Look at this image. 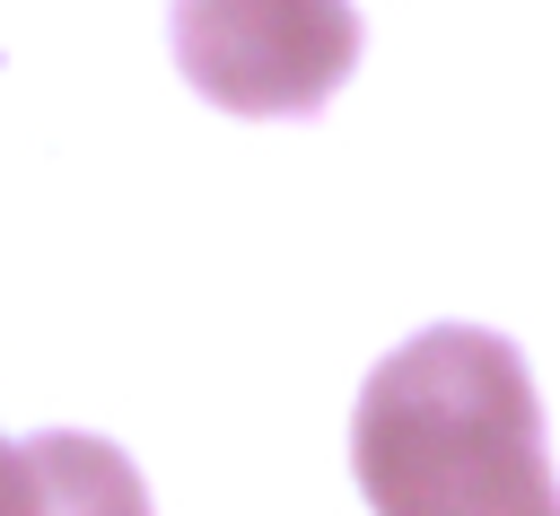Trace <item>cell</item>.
Masks as SVG:
<instances>
[{
	"instance_id": "cell-2",
	"label": "cell",
	"mask_w": 560,
	"mask_h": 516,
	"mask_svg": "<svg viewBox=\"0 0 560 516\" xmlns=\"http://www.w3.org/2000/svg\"><path fill=\"white\" fill-rule=\"evenodd\" d=\"M175 61L228 114H315L359 61L350 0H175Z\"/></svg>"
},
{
	"instance_id": "cell-3",
	"label": "cell",
	"mask_w": 560,
	"mask_h": 516,
	"mask_svg": "<svg viewBox=\"0 0 560 516\" xmlns=\"http://www.w3.org/2000/svg\"><path fill=\"white\" fill-rule=\"evenodd\" d=\"M35 446V516H149L140 472L105 446V437H26Z\"/></svg>"
},
{
	"instance_id": "cell-4",
	"label": "cell",
	"mask_w": 560,
	"mask_h": 516,
	"mask_svg": "<svg viewBox=\"0 0 560 516\" xmlns=\"http://www.w3.org/2000/svg\"><path fill=\"white\" fill-rule=\"evenodd\" d=\"M0 516H35V446L0 437Z\"/></svg>"
},
{
	"instance_id": "cell-1",
	"label": "cell",
	"mask_w": 560,
	"mask_h": 516,
	"mask_svg": "<svg viewBox=\"0 0 560 516\" xmlns=\"http://www.w3.org/2000/svg\"><path fill=\"white\" fill-rule=\"evenodd\" d=\"M350 472L376 516H560L534 376L481 324H438L368 376Z\"/></svg>"
}]
</instances>
